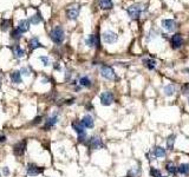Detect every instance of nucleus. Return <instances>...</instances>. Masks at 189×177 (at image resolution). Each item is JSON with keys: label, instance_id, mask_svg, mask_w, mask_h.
Segmentation results:
<instances>
[{"label": "nucleus", "instance_id": "f257e3e1", "mask_svg": "<svg viewBox=\"0 0 189 177\" xmlns=\"http://www.w3.org/2000/svg\"><path fill=\"white\" fill-rule=\"evenodd\" d=\"M50 39L53 44L56 45H61L65 41V38H66V34H65V29L62 25H56L53 26L52 29H50Z\"/></svg>", "mask_w": 189, "mask_h": 177}, {"label": "nucleus", "instance_id": "f03ea898", "mask_svg": "<svg viewBox=\"0 0 189 177\" xmlns=\"http://www.w3.org/2000/svg\"><path fill=\"white\" fill-rule=\"evenodd\" d=\"M147 11V7L141 4V2H137V4H132L130 5L128 8H126V12H128V15L134 19V20H137L141 18V15Z\"/></svg>", "mask_w": 189, "mask_h": 177}, {"label": "nucleus", "instance_id": "7ed1b4c3", "mask_svg": "<svg viewBox=\"0 0 189 177\" xmlns=\"http://www.w3.org/2000/svg\"><path fill=\"white\" fill-rule=\"evenodd\" d=\"M79 13H80L79 4H71L65 8V17L71 21H76L79 17Z\"/></svg>", "mask_w": 189, "mask_h": 177}, {"label": "nucleus", "instance_id": "20e7f679", "mask_svg": "<svg viewBox=\"0 0 189 177\" xmlns=\"http://www.w3.org/2000/svg\"><path fill=\"white\" fill-rule=\"evenodd\" d=\"M102 39H103V41L105 44H114V43H116L118 40V35H117L116 32L108 29V31H104L102 33Z\"/></svg>", "mask_w": 189, "mask_h": 177}, {"label": "nucleus", "instance_id": "39448f33", "mask_svg": "<svg viewBox=\"0 0 189 177\" xmlns=\"http://www.w3.org/2000/svg\"><path fill=\"white\" fill-rule=\"evenodd\" d=\"M100 76H102L103 78L108 79V80H112V79H115V77H116L114 69H112L111 66H109V65H102V66H100Z\"/></svg>", "mask_w": 189, "mask_h": 177}, {"label": "nucleus", "instance_id": "423d86ee", "mask_svg": "<svg viewBox=\"0 0 189 177\" xmlns=\"http://www.w3.org/2000/svg\"><path fill=\"white\" fill-rule=\"evenodd\" d=\"M99 100H100V104L104 105V106L111 105L112 102H114V94H112V92H110V91L102 92L100 96H99Z\"/></svg>", "mask_w": 189, "mask_h": 177}, {"label": "nucleus", "instance_id": "0eeeda50", "mask_svg": "<svg viewBox=\"0 0 189 177\" xmlns=\"http://www.w3.org/2000/svg\"><path fill=\"white\" fill-rule=\"evenodd\" d=\"M30 26H31L30 20H29V19H26V18H23V19H20V20L17 23L16 29H17V31H19L21 34H24V33H26V32H29V31H30Z\"/></svg>", "mask_w": 189, "mask_h": 177}, {"label": "nucleus", "instance_id": "6e6552de", "mask_svg": "<svg viewBox=\"0 0 189 177\" xmlns=\"http://www.w3.org/2000/svg\"><path fill=\"white\" fill-rule=\"evenodd\" d=\"M85 45L88 47H99V37L97 34H89L85 38Z\"/></svg>", "mask_w": 189, "mask_h": 177}, {"label": "nucleus", "instance_id": "1a4fd4ad", "mask_svg": "<svg viewBox=\"0 0 189 177\" xmlns=\"http://www.w3.org/2000/svg\"><path fill=\"white\" fill-rule=\"evenodd\" d=\"M161 25H162L163 29L165 31H168V32H173L177 27V23L174 19H163L161 21Z\"/></svg>", "mask_w": 189, "mask_h": 177}, {"label": "nucleus", "instance_id": "9d476101", "mask_svg": "<svg viewBox=\"0 0 189 177\" xmlns=\"http://www.w3.org/2000/svg\"><path fill=\"white\" fill-rule=\"evenodd\" d=\"M12 53H13V56L16 57L17 59H20V58H24L25 56H26V51L19 45V44H14L12 47Z\"/></svg>", "mask_w": 189, "mask_h": 177}, {"label": "nucleus", "instance_id": "9b49d317", "mask_svg": "<svg viewBox=\"0 0 189 177\" xmlns=\"http://www.w3.org/2000/svg\"><path fill=\"white\" fill-rule=\"evenodd\" d=\"M88 145L92 150H97V149L103 148V142H102V139L99 137H91L88 141Z\"/></svg>", "mask_w": 189, "mask_h": 177}, {"label": "nucleus", "instance_id": "f8f14e48", "mask_svg": "<svg viewBox=\"0 0 189 177\" xmlns=\"http://www.w3.org/2000/svg\"><path fill=\"white\" fill-rule=\"evenodd\" d=\"M43 171H44V168L38 167V165H35V164H33V163H30V164L27 165V175H29V176L39 175V174H41Z\"/></svg>", "mask_w": 189, "mask_h": 177}, {"label": "nucleus", "instance_id": "ddd939ff", "mask_svg": "<svg viewBox=\"0 0 189 177\" xmlns=\"http://www.w3.org/2000/svg\"><path fill=\"white\" fill-rule=\"evenodd\" d=\"M25 150H26V141H20V142H18V143L14 145V148H13V152H14V155H17V156L24 155Z\"/></svg>", "mask_w": 189, "mask_h": 177}, {"label": "nucleus", "instance_id": "4468645a", "mask_svg": "<svg viewBox=\"0 0 189 177\" xmlns=\"http://www.w3.org/2000/svg\"><path fill=\"white\" fill-rule=\"evenodd\" d=\"M182 44H183V39H182V35L180 33H176V34H174L171 37V46H173V49L177 50V49H180L182 46Z\"/></svg>", "mask_w": 189, "mask_h": 177}, {"label": "nucleus", "instance_id": "2eb2a0df", "mask_svg": "<svg viewBox=\"0 0 189 177\" xmlns=\"http://www.w3.org/2000/svg\"><path fill=\"white\" fill-rule=\"evenodd\" d=\"M27 46H29V49H30L31 51H34V50H37V49H39V47H43V45H41L39 38L35 37V35H33L32 38H30V40H29V43H27Z\"/></svg>", "mask_w": 189, "mask_h": 177}, {"label": "nucleus", "instance_id": "dca6fc26", "mask_svg": "<svg viewBox=\"0 0 189 177\" xmlns=\"http://www.w3.org/2000/svg\"><path fill=\"white\" fill-rule=\"evenodd\" d=\"M77 84L80 86V88H90L92 85V80L90 79L89 76H80L78 79H77Z\"/></svg>", "mask_w": 189, "mask_h": 177}, {"label": "nucleus", "instance_id": "f3484780", "mask_svg": "<svg viewBox=\"0 0 189 177\" xmlns=\"http://www.w3.org/2000/svg\"><path fill=\"white\" fill-rule=\"evenodd\" d=\"M58 120H59L58 114H53L51 117H49L47 119H46L45 125H44V129H51V128H53V126L58 123Z\"/></svg>", "mask_w": 189, "mask_h": 177}, {"label": "nucleus", "instance_id": "a211bd4d", "mask_svg": "<svg viewBox=\"0 0 189 177\" xmlns=\"http://www.w3.org/2000/svg\"><path fill=\"white\" fill-rule=\"evenodd\" d=\"M10 79L13 84H20L23 83V77H21V73L19 70H16V71H12L10 73Z\"/></svg>", "mask_w": 189, "mask_h": 177}, {"label": "nucleus", "instance_id": "6ab92c4d", "mask_svg": "<svg viewBox=\"0 0 189 177\" xmlns=\"http://www.w3.org/2000/svg\"><path fill=\"white\" fill-rule=\"evenodd\" d=\"M29 20H30V24H31V25L37 26V25H39V24H41V23L44 21V18L41 17V14H40L39 12H34L31 17L29 18Z\"/></svg>", "mask_w": 189, "mask_h": 177}, {"label": "nucleus", "instance_id": "aec40b11", "mask_svg": "<svg viewBox=\"0 0 189 177\" xmlns=\"http://www.w3.org/2000/svg\"><path fill=\"white\" fill-rule=\"evenodd\" d=\"M72 129L78 133V135H83V133H86L85 132V128H84V125L82 124V122L80 120H73L72 122Z\"/></svg>", "mask_w": 189, "mask_h": 177}, {"label": "nucleus", "instance_id": "412c9836", "mask_svg": "<svg viewBox=\"0 0 189 177\" xmlns=\"http://www.w3.org/2000/svg\"><path fill=\"white\" fill-rule=\"evenodd\" d=\"M82 124L84 125V128H88V129H92L94 126V120L92 116H90V115H85L84 117L82 118Z\"/></svg>", "mask_w": 189, "mask_h": 177}, {"label": "nucleus", "instance_id": "4be33fe9", "mask_svg": "<svg viewBox=\"0 0 189 177\" xmlns=\"http://www.w3.org/2000/svg\"><path fill=\"white\" fill-rule=\"evenodd\" d=\"M97 5L102 10H111L114 7L112 0H97Z\"/></svg>", "mask_w": 189, "mask_h": 177}, {"label": "nucleus", "instance_id": "5701e85b", "mask_svg": "<svg viewBox=\"0 0 189 177\" xmlns=\"http://www.w3.org/2000/svg\"><path fill=\"white\" fill-rule=\"evenodd\" d=\"M12 27V20L11 19H2L0 21V29L2 32H7Z\"/></svg>", "mask_w": 189, "mask_h": 177}, {"label": "nucleus", "instance_id": "b1692460", "mask_svg": "<svg viewBox=\"0 0 189 177\" xmlns=\"http://www.w3.org/2000/svg\"><path fill=\"white\" fill-rule=\"evenodd\" d=\"M21 38H23V34H21L19 31H17L16 29L11 31V39H12L16 44H18V41H19Z\"/></svg>", "mask_w": 189, "mask_h": 177}, {"label": "nucleus", "instance_id": "393cba45", "mask_svg": "<svg viewBox=\"0 0 189 177\" xmlns=\"http://www.w3.org/2000/svg\"><path fill=\"white\" fill-rule=\"evenodd\" d=\"M143 64H144V66H145L147 69H149V70H154V69L156 67V61L151 58L143 59Z\"/></svg>", "mask_w": 189, "mask_h": 177}, {"label": "nucleus", "instance_id": "a878e982", "mask_svg": "<svg viewBox=\"0 0 189 177\" xmlns=\"http://www.w3.org/2000/svg\"><path fill=\"white\" fill-rule=\"evenodd\" d=\"M180 174H183V175H186V174H188L189 173V164L187 163H183V164H180L179 167H177V169H176Z\"/></svg>", "mask_w": 189, "mask_h": 177}, {"label": "nucleus", "instance_id": "bb28decb", "mask_svg": "<svg viewBox=\"0 0 189 177\" xmlns=\"http://www.w3.org/2000/svg\"><path fill=\"white\" fill-rule=\"evenodd\" d=\"M154 155L156 157H164L165 156V150L162 147H156L154 149Z\"/></svg>", "mask_w": 189, "mask_h": 177}, {"label": "nucleus", "instance_id": "cd10ccee", "mask_svg": "<svg viewBox=\"0 0 189 177\" xmlns=\"http://www.w3.org/2000/svg\"><path fill=\"white\" fill-rule=\"evenodd\" d=\"M39 60L44 66H49L51 64V59L49 56H39Z\"/></svg>", "mask_w": 189, "mask_h": 177}, {"label": "nucleus", "instance_id": "c85d7f7f", "mask_svg": "<svg viewBox=\"0 0 189 177\" xmlns=\"http://www.w3.org/2000/svg\"><path fill=\"white\" fill-rule=\"evenodd\" d=\"M19 71H20L21 76H25V77H30V76H31V73H32L29 66H23V67H21Z\"/></svg>", "mask_w": 189, "mask_h": 177}, {"label": "nucleus", "instance_id": "c756f323", "mask_svg": "<svg viewBox=\"0 0 189 177\" xmlns=\"http://www.w3.org/2000/svg\"><path fill=\"white\" fill-rule=\"evenodd\" d=\"M174 92H175V88H174V85H167L165 88H164V93L167 94V96H171V94H174Z\"/></svg>", "mask_w": 189, "mask_h": 177}, {"label": "nucleus", "instance_id": "7c9ffc66", "mask_svg": "<svg viewBox=\"0 0 189 177\" xmlns=\"http://www.w3.org/2000/svg\"><path fill=\"white\" fill-rule=\"evenodd\" d=\"M174 142H175V136L174 135H171V136H169L168 137V141H167V147L168 149H173L174 148Z\"/></svg>", "mask_w": 189, "mask_h": 177}, {"label": "nucleus", "instance_id": "2f4dec72", "mask_svg": "<svg viewBox=\"0 0 189 177\" xmlns=\"http://www.w3.org/2000/svg\"><path fill=\"white\" fill-rule=\"evenodd\" d=\"M167 170H168V173H170L171 175H175L176 171H177L173 163H168V164H167Z\"/></svg>", "mask_w": 189, "mask_h": 177}, {"label": "nucleus", "instance_id": "473e14b6", "mask_svg": "<svg viewBox=\"0 0 189 177\" xmlns=\"http://www.w3.org/2000/svg\"><path fill=\"white\" fill-rule=\"evenodd\" d=\"M150 175L153 177H159L161 176V171L157 170V169H155V168H151L150 169Z\"/></svg>", "mask_w": 189, "mask_h": 177}, {"label": "nucleus", "instance_id": "72a5a7b5", "mask_svg": "<svg viewBox=\"0 0 189 177\" xmlns=\"http://www.w3.org/2000/svg\"><path fill=\"white\" fill-rule=\"evenodd\" d=\"M41 120H43V117H41V116H38V117H35L34 119H33L32 124H33V125H37V124L41 123Z\"/></svg>", "mask_w": 189, "mask_h": 177}, {"label": "nucleus", "instance_id": "f704fd0d", "mask_svg": "<svg viewBox=\"0 0 189 177\" xmlns=\"http://www.w3.org/2000/svg\"><path fill=\"white\" fill-rule=\"evenodd\" d=\"M86 141V133L78 135V142H85Z\"/></svg>", "mask_w": 189, "mask_h": 177}, {"label": "nucleus", "instance_id": "c9c22d12", "mask_svg": "<svg viewBox=\"0 0 189 177\" xmlns=\"http://www.w3.org/2000/svg\"><path fill=\"white\" fill-rule=\"evenodd\" d=\"M182 93H183V94H188L189 93V84H186V85L182 88Z\"/></svg>", "mask_w": 189, "mask_h": 177}, {"label": "nucleus", "instance_id": "e433bc0d", "mask_svg": "<svg viewBox=\"0 0 189 177\" xmlns=\"http://www.w3.org/2000/svg\"><path fill=\"white\" fill-rule=\"evenodd\" d=\"M2 174H4L5 176H8V175H10V170H8L7 167H4V168H2Z\"/></svg>", "mask_w": 189, "mask_h": 177}, {"label": "nucleus", "instance_id": "4c0bfd02", "mask_svg": "<svg viewBox=\"0 0 189 177\" xmlns=\"http://www.w3.org/2000/svg\"><path fill=\"white\" fill-rule=\"evenodd\" d=\"M75 103V98H72V99H69V100H66V103L65 104H67V105H71V104H73Z\"/></svg>", "mask_w": 189, "mask_h": 177}, {"label": "nucleus", "instance_id": "58836bf2", "mask_svg": "<svg viewBox=\"0 0 189 177\" xmlns=\"http://www.w3.org/2000/svg\"><path fill=\"white\" fill-rule=\"evenodd\" d=\"M55 69H56V70H61V65H59V63H55Z\"/></svg>", "mask_w": 189, "mask_h": 177}, {"label": "nucleus", "instance_id": "ea45409f", "mask_svg": "<svg viewBox=\"0 0 189 177\" xmlns=\"http://www.w3.org/2000/svg\"><path fill=\"white\" fill-rule=\"evenodd\" d=\"M6 141V136H0V143Z\"/></svg>", "mask_w": 189, "mask_h": 177}, {"label": "nucleus", "instance_id": "a19ab883", "mask_svg": "<svg viewBox=\"0 0 189 177\" xmlns=\"http://www.w3.org/2000/svg\"><path fill=\"white\" fill-rule=\"evenodd\" d=\"M1 82H2V78H1V74H0V88H1Z\"/></svg>", "mask_w": 189, "mask_h": 177}, {"label": "nucleus", "instance_id": "79ce46f5", "mask_svg": "<svg viewBox=\"0 0 189 177\" xmlns=\"http://www.w3.org/2000/svg\"><path fill=\"white\" fill-rule=\"evenodd\" d=\"M185 72H187V73L189 74V69H185Z\"/></svg>", "mask_w": 189, "mask_h": 177}, {"label": "nucleus", "instance_id": "37998d69", "mask_svg": "<svg viewBox=\"0 0 189 177\" xmlns=\"http://www.w3.org/2000/svg\"><path fill=\"white\" fill-rule=\"evenodd\" d=\"M159 177H164V176H159Z\"/></svg>", "mask_w": 189, "mask_h": 177}, {"label": "nucleus", "instance_id": "c03bdc74", "mask_svg": "<svg viewBox=\"0 0 189 177\" xmlns=\"http://www.w3.org/2000/svg\"><path fill=\"white\" fill-rule=\"evenodd\" d=\"M188 103H189V99H188Z\"/></svg>", "mask_w": 189, "mask_h": 177}]
</instances>
